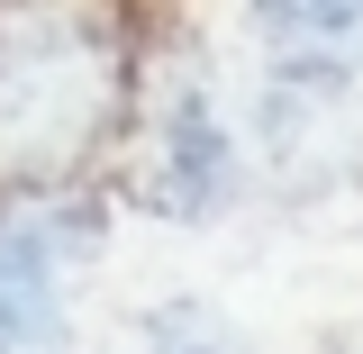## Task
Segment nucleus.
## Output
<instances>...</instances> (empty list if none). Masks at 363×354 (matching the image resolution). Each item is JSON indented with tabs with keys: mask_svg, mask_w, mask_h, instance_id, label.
<instances>
[{
	"mask_svg": "<svg viewBox=\"0 0 363 354\" xmlns=\"http://www.w3.org/2000/svg\"><path fill=\"white\" fill-rule=\"evenodd\" d=\"M82 219L64 209H0V354H55L64 345V255Z\"/></svg>",
	"mask_w": 363,
	"mask_h": 354,
	"instance_id": "2",
	"label": "nucleus"
},
{
	"mask_svg": "<svg viewBox=\"0 0 363 354\" xmlns=\"http://www.w3.org/2000/svg\"><path fill=\"white\" fill-rule=\"evenodd\" d=\"M281 82H345L363 64V0H255Z\"/></svg>",
	"mask_w": 363,
	"mask_h": 354,
	"instance_id": "3",
	"label": "nucleus"
},
{
	"mask_svg": "<svg viewBox=\"0 0 363 354\" xmlns=\"http://www.w3.org/2000/svg\"><path fill=\"white\" fill-rule=\"evenodd\" d=\"M164 200H173L182 219H209L227 200V173H236V155H227V128H218V109H209V91L200 82H182L173 91V109H164Z\"/></svg>",
	"mask_w": 363,
	"mask_h": 354,
	"instance_id": "4",
	"label": "nucleus"
},
{
	"mask_svg": "<svg viewBox=\"0 0 363 354\" xmlns=\"http://www.w3.org/2000/svg\"><path fill=\"white\" fill-rule=\"evenodd\" d=\"M118 37L82 9H18L0 18V173L9 182H64L100 155L118 118Z\"/></svg>",
	"mask_w": 363,
	"mask_h": 354,
	"instance_id": "1",
	"label": "nucleus"
}]
</instances>
